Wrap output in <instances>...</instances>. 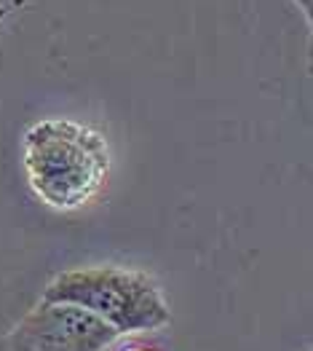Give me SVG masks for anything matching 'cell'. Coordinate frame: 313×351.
<instances>
[{"mask_svg": "<svg viewBox=\"0 0 313 351\" xmlns=\"http://www.w3.org/2000/svg\"><path fill=\"white\" fill-rule=\"evenodd\" d=\"M25 172L32 193L57 212L94 202L110 177L105 137L73 118H43L25 132Z\"/></svg>", "mask_w": 313, "mask_h": 351, "instance_id": "1", "label": "cell"}, {"mask_svg": "<svg viewBox=\"0 0 313 351\" xmlns=\"http://www.w3.org/2000/svg\"><path fill=\"white\" fill-rule=\"evenodd\" d=\"M126 351H153V349H140V346H137V349H126Z\"/></svg>", "mask_w": 313, "mask_h": 351, "instance_id": "5", "label": "cell"}, {"mask_svg": "<svg viewBox=\"0 0 313 351\" xmlns=\"http://www.w3.org/2000/svg\"><path fill=\"white\" fill-rule=\"evenodd\" d=\"M118 338L113 327L84 308L40 298L0 338V351H105Z\"/></svg>", "mask_w": 313, "mask_h": 351, "instance_id": "3", "label": "cell"}, {"mask_svg": "<svg viewBox=\"0 0 313 351\" xmlns=\"http://www.w3.org/2000/svg\"><path fill=\"white\" fill-rule=\"evenodd\" d=\"M295 5H297V11H303V16H305V22L313 25V0H292Z\"/></svg>", "mask_w": 313, "mask_h": 351, "instance_id": "4", "label": "cell"}, {"mask_svg": "<svg viewBox=\"0 0 313 351\" xmlns=\"http://www.w3.org/2000/svg\"><path fill=\"white\" fill-rule=\"evenodd\" d=\"M43 300L70 303L113 327L118 335L153 332L171 322V311L158 285L134 268L88 265L57 274Z\"/></svg>", "mask_w": 313, "mask_h": 351, "instance_id": "2", "label": "cell"}]
</instances>
